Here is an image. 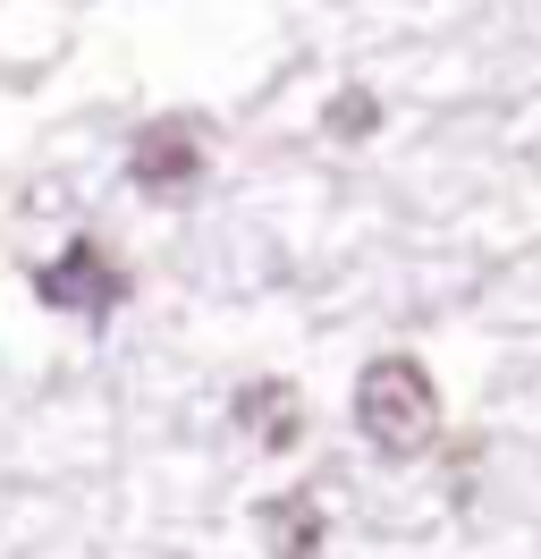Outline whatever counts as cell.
Wrapping results in <instances>:
<instances>
[{
  "mask_svg": "<svg viewBox=\"0 0 541 559\" xmlns=\"http://www.w3.org/2000/svg\"><path fill=\"white\" fill-rule=\"evenodd\" d=\"M128 178L144 187V195H187V187L203 178V136H195V119H153V128H135Z\"/></svg>",
  "mask_w": 541,
  "mask_h": 559,
  "instance_id": "cell-3",
  "label": "cell"
},
{
  "mask_svg": "<svg viewBox=\"0 0 541 559\" xmlns=\"http://www.w3.org/2000/svg\"><path fill=\"white\" fill-rule=\"evenodd\" d=\"M356 432L381 457H423L440 432V390L414 356H372L356 373Z\"/></svg>",
  "mask_w": 541,
  "mask_h": 559,
  "instance_id": "cell-1",
  "label": "cell"
},
{
  "mask_svg": "<svg viewBox=\"0 0 541 559\" xmlns=\"http://www.w3.org/2000/svg\"><path fill=\"white\" fill-rule=\"evenodd\" d=\"M34 297L51 314H76V322H110L128 306V263H110L101 238H68L51 263H34Z\"/></svg>",
  "mask_w": 541,
  "mask_h": 559,
  "instance_id": "cell-2",
  "label": "cell"
},
{
  "mask_svg": "<svg viewBox=\"0 0 541 559\" xmlns=\"http://www.w3.org/2000/svg\"><path fill=\"white\" fill-rule=\"evenodd\" d=\"M237 432H254L263 450H297L304 441V399L288 382H245L237 390Z\"/></svg>",
  "mask_w": 541,
  "mask_h": 559,
  "instance_id": "cell-5",
  "label": "cell"
},
{
  "mask_svg": "<svg viewBox=\"0 0 541 559\" xmlns=\"http://www.w3.org/2000/svg\"><path fill=\"white\" fill-rule=\"evenodd\" d=\"M322 119H330V136H372V128H381V103H372L364 85H347V94H330V110H322Z\"/></svg>",
  "mask_w": 541,
  "mask_h": 559,
  "instance_id": "cell-6",
  "label": "cell"
},
{
  "mask_svg": "<svg viewBox=\"0 0 541 559\" xmlns=\"http://www.w3.org/2000/svg\"><path fill=\"white\" fill-rule=\"evenodd\" d=\"M254 534H263L270 559H322L330 518H322V500H313V491H270L263 509H254Z\"/></svg>",
  "mask_w": 541,
  "mask_h": 559,
  "instance_id": "cell-4",
  "label": "cell"
}]
</instances>
